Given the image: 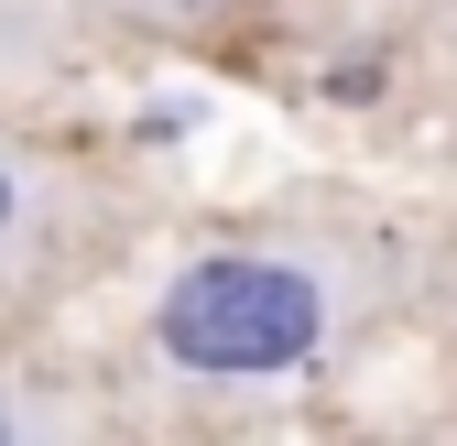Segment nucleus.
Wrapping results in <instances>:
<instances>
[{
  "label": "nucleus",
  "instance_id": "nucleus-1",
  "mask_svg": "<svg viewBox=\"0 0 457 446\" xmlns=\"http://www.w3.org/2000/svg\"><path fill=\"white\" fill-rule=\"evenodd\" d=\"M403 305V251L381 218H262L186 251L142 305V359L175 392H283Z\"/></svg>",
  "mask_w": 457,
  "mask_h": 446
},
{
  "label": "nucleus",
  "instance_id": "nucleus-2",
  "mask_svg": "<svg viewBox=\"0 0 457 446\" xmlns=\"http://www.w3.org/2000/svg\"><path fill=\"white\" fill-rule=\"evenodd\" d=\"M109 240V186L66 142H44L22 120H0V326L54 305Z\"/></svg>",
  "mask_w": 457,
  "mask_h": 446
},
{
  "label": "nucleus",
  "instance_id": "nucleus-3",
  "mask_svg": "<svg viewBox=\"0 0 457 446\" xmlns=\"http://www.w3.org/2000/svg\"><path fill=\"white\" fill-rule=\"evenodd\" d=\"M0 446H120V435H109V403L87 381L22 359L12 326H0Z\"/></svg>",
  "mask_w": 457,
  "mask_h": 446
},
{
  "label": "nucleus",
  "instance_id": "nucleus-4",
  "mask_svg": "<svg viewBox=\"0 0 457 446\" xmlns=\"http://www.w3.org/2000/svg\"><path fill=\"white\" fill-rule=\"evenodd\" d=\"M98 12H120V22H153V33H186V22H218L228 0H98Z\"/></svg>",
  "mask_w": 457,
  "mask_h": 446
}]
</instances>
